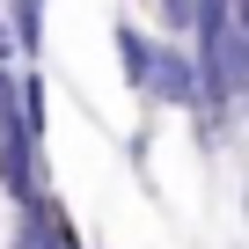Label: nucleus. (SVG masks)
I'll use <instances>...</instances> for the list:
<instances>
[{"instance_id": "423d86ee", "label": "nucleus", "mask_w": 249, "mask_h": 249, "mask_svg": "<svg viewBox=\"0 0 249 249\" xmlns=\"http://www.w3.org/2000/svg\"><path fill=\"white\" fill-rule=\"evenodd\" d=\"M22 59V44H15V30H8V15H0V66H15Z\"/></svg>"}, {"instance_id": "f257e3e1", "label": "nucleus", "mask_w": 249, "mask_h": 249, "mask_svg": "<svg viewBox=\"0 0 249 249\" xmlns=\"http://www.w3.org/2000/svg\"><path fill=\"white\" fill-rule=\"evenodd\" d=\"M147 103L183 110V117H205V73H198V52H191V44L161 37V52H154V81H147Z\"/></svg>"}, {"instance_id": "f03ea898", "label": "nucleus", "mask_w": 249, "mask_h": 249, "mask_svg": "<svg viewBox=\"0 0 249 249\" xmlns=\"http://www.w3.org/2000/svg\"><path fill=\"white\" fill-rule=\"evenodd\" d=\"M110 52H117V66H124V88L147 95V81H154V52H161V30L117 15V22H110Z\"/></svg>"}, {"instance_id": "7ed1b4c3", "label": "nucleus", "mask_w": 249, "mask_h": 249, "mask_svg": "<svg viewBox=\"0 0 249 249\" xmlns=\"http://www.w3.org/2000/svg\"><path fill=\"white\" fill-rule=\"evenodd\" d=\"M0 15H8V30L22 44V66H37V52H44V0H0Z\"/></svg>"}, {"instance_id": "39448f33", "label": "nucleus", "mask_w": 249, "mask_h": 249, "mask_svg": "<svg viewBox=\"0 0 249 249\" xmlns=\"http://www.w3.org/2000/svg\"><path fill=\"white\" fill-rule=\"evenodd\" d=\"M22 213H30V198H15L0 183V249H22Z\"/></svg>"}, {"instance_id": "20e7f679", "label": "nucleus", "mask_w": 249, "mask_h": 249, "mask_svg": "<svg viewBox=\"0 0 249 249\" xmlns=\"http://www.w3.org/2000/svg\"><path fill=\"white\" fill-rule=\"evenodd\" d=\"M15 95H22V124L44 140V124H52V95H44V73L37 66H15Z\"/></svg>"}]
</instances>
